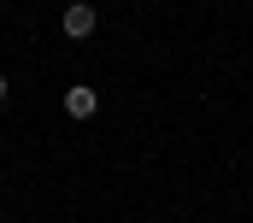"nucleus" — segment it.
Here are the masks:
<instances>
[{"label": "nucleus", "mask_w": 253, "mask_h": 223, "mask_svg": "<svg viewBox=\"0 0 253 223\" xmlns=\"http://www.w3.org/2000/svg\"><path fill=\"white\" fill-rule=\"evenodd\" d=\"M94 24H100V18H94V6H88V0H71V6H65V36H71V41H88V36H94Z\"/></svg>", "instance_id": "nucleus-1"}, {"label": "nucleus", "mask_w": 253, "mask_h": 223, "mask_svg": "<svg viewBox=\"0 0 253 223\" xmlns=\"http://www.w3.org/2000/svg\"><path fill=\"white\" fill-rule=\"evenodd\" d=\"M94 106H100V94H94L88 82H77V88H65V112H71V117H94Z\"/></svg>", "instance_id": "nucleus-2"}, {"label": "nucleus", "mask_w": 253, "mask_h": 223, "mask_svg": "<svg viewBox=\"0 0 253 223\" xmlns=\"http://www.w3.org/2000/svg\"><path fill=\"white\" fill-rule=\"evenodd\" d=\"M6 88H12V82H6V76H0V100H6Z\"/></svg>", "instance_id": "nucleus-3"}]
</instances>
